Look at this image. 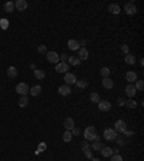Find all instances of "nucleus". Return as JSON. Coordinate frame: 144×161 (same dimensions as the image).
<instances>
[{
	"label": "nucleus",
	"mask_w": 144,
	"mask_h": 161,
	"mask_svg": "<svg viewBox=\"0 0 144 161\" xmlns=\"http://www.w3.org/2000/svg\"><path fill=\"white\" fill-rule=\"evenodd\" d=\"M84 138H85L87 141H94V140L97 138V131H95V127H92V125L87 127V128H85V131H84Z\"/></svg>",
	"instance_id": "nucleus-1"
},
{
	"label": "nucleus",
	"mask_w": 144,
	"mask_h": 161,
	"mask_svg": "<svg viewBox=\"0 0 144 161\" xmlns=\"http://www.w3.org/2000/svg\"><path fill=\"white\" fill-rule=\"evenodd\" d=\"M104 138L108 140V141H115V140H117V132H115V129H114V128H107V129L104 131Z\"/></svg>",
	"instance_id": "nucleus-2"
},
{
	"label": "nucleus",
	"mask_w": 144,
	"mask_h": 161,
	"mask_svg": "<svg viewBox=\"0 0 144 161\" xmlns=\"http://www.w3.org/2000/svg\"><path fill=\"white\" fill-rule=\"evenodd\" d=\"M16 92H17L19 95H22V96L28 95V94H29V86H28V83H17V85H16Z\"/></svg>",
	"instance_id": "nucleus-3"
},
{
	"label": "nucleus",
	"mask_w": 144,
	"mask_h": 161,
	"mask_svg": "<svg viewBox=\"0 0 144 161\" xmlns=\"http://www.w3.org/2000/svg\"><path fill=\"white\" fill-rule=\"evenodd\" d=\"M46 59L51 63H58L59 62V55L55 50H49V52H46Z\"/></svg>",
	"instance_id": "nucleus-4"
},
{
	"label": "nucleus",
	"mask_w": 144,
	"mask_h": 161,
	"mask_svg": "<svg viewBox=\"0 0 144 161\" xmlns=\"http://www.w3.org/2000/svg\"><path fill=\"white\" fill-rule=\"evenodd\" d=\"M124 10H125L127 14H134V13H137V7H136V4H134L133 1L125 3V4H124Z\"/></svg>",
	"instance_id": "nucleus-5"
},
{
	"label": "nucleus",
	"mask_w": 144,
	"mask_h": 161,
	"mask_svg": "<svg viewBox=\"0 0 144 161\" xmlns=\"http://www.w3.org/2000/svg\"><path fill=\"white\" fill-rule=\"evenodd\" d=\"M114 129H115V132H123V134H124V132L127 131V124H125L123 120L117 121V122H115V128H114Z\"/></svg>",
	"instance_id": "nucleus-6"
},
{
	"label": "nucleus",
	"mask_w": 144,
	"mask_h": 161,
	"mask_svg": "<svg viewBox=\"0 0 144 161\" xmlns=\"http://www.w3.org/2000/svg\"><path fill=\"white\" fill-rule=\"evenodd\" d=\"M68 69H69V63H66V62H59L56 65V72H59V74H66Z\"/></svg>",
	"instance_id": "nucleus-7"
},
{
	"label": "nucleus",
	"mask_w": 144,
	"mask_h": 161,
	"mask_svg": "<svg viewBox=\"0 0 144 161\" xmlns=\"http://www.w3.org/2000/svg\"><path fill=\"white\" fill-rule=\"evenodd\" d=\"M109 108H111V104L108 102L107 99H100V102H98V109L100 111H109Z\"/></svg>",
	"instance_id": "nucleus-8"
},
{
	"label": "nucleus",
	"mask_w": 144,
	"mask_h": 161,
	"mask_svg": "<svg viewBox=\"0 0 144 161\" xmlns=\"http://www.w3.org/2000/svg\"><path fill=\"white\" fill-rule=\"evenodd\" d=\"M64 80L66 82L65 85H68V86H69V85H73V83L76 82V76H75L73 74H71V72H66V74H65V78H64Z\"/></svg>",
	"instance_id": "nucleus-9"
},
{
	"label": "nucleus",
	"mask_w": 144,
	"mask_h": 161,
	"mask_svg": "<svg viewBox=\"0 0 144 161\" xmlns=\"http://www.w3.org/2000/svg\"><path fill=\"white\" fill-rule=\"evenodd\" d=\"M15 7H16L19 12H23V10L28 7V1H26V0H16Z\"/></svg>",
	"instance_id": "nucleus-10"
},
{
	"label": "nucleus",
	"mask_w": 144,
	"mask_h": 161,
	"mask_svg": "<svg viewBox=\"0 0 144 161\" xmlns=\"http://www.w3.org/2000/svg\"><path fill=\"white\" fill-rule=\"evenodd\" d=\"M88 56H89V53H88L87 47H79V52H78V58H79L81 61H87V59H88Z\"/></svg>",
	"instance_id": "nucleus-11"
},
{
	"label": "nucleus",
	"mask_w": 144,
	"mask_h": 161,
	"mask_svg": "<svg viewBox=\"0 0 144 161\" xmlns=\"http://www.w3.org/2000/svg\"><path fill=\"white\" fill-rule=\"evenodd\" d=\"M104 148V144L101 142V140H100V137L97 135V138L94 140V144H92V150H97V151H101Z\"/></svg>",
	"instance_id": "nucleus-12"
},
{
	"label": "nucleus",
	"mask_w": 144,
	"mask_h": 161,
	"mask_svg": "<svg viewBox=\"0 0 144 161\" xmlns=\"http://www.w3.org/2000/svg\"><path fill=\"white\" fill-rule=\"evenodd\" d=\"M58 92L62 95V96H68L69 94H71V88L68 86V85H62V86H59V89H58Z\"/></svg>",
	"instance_id": "nucleus-13"
},
{
	"label": "nucleus",
	"mask_w": 144,
	"mask_h": 161,
	"mask_svg": "<svg viewBox=\"0 0 144 161\" xmlns=\"http://www.w3.org/2000/svg\"><path fill=\"white\" fill-rule=\"evenodd\" d=\"M125 94H127L130 98H133V96L137 94V89H136V86H134V85H131V83H130V85H127V88H125Z\"/></svg>",
	"instance_id": "nucleus-14"
},
{
	"label": "nucleus",
	"mask_w": 144,
	"mask_h": 161,
	"mask_svg": "<svg viewBox=\"0 0 144 161\" xmlns=\"http://www.w3.org/2000/svg\"><path fill=\"white\" fill-rule=\"evenodd\" d=\"M68 47H69L71 50H78V49H79V42L76 39L68 40Z\"/></svg>",
	"instance_id": "nucleus-15"
},
{
	"label": "nucleus",
	"mask_w": 144,
	"mask_h": 161,
	"mask_svg": "<svg viewBox=\"0 0 144 161\" xmlns=\"http://www.w3.org/2000/svg\"><path fill=\"white\" fill-rule=\"evenodd\" d=\"M125 79L128 80V82H136V80H137V74L133 72V71H128V72L125 74Z\"/></svg>",
	"instance_id": "nucleus-16"
},
{
	"label": "nucleus",
	"mask_w": 144,
	"mask_h": 161,
	"mask_svg": "<svg viewBox=\"0 0 144 161\" xmlns=\"http://www.w3.org/2000/svg\"><path fill=\"white\" fill-rule=\"evenodd\" d=\"M40 91H42V86H39V85H35V86H32V88L29 89V94H30L32 96H37V95L40 94Z\"/></svg>",
	"instance_id": "nucleus-17"
},
{
	"label": "nucleus",
	"mask_w": 144,
	"mask_h": 161,
	"mask_svg": "<svg viewBox=\"0 0 144 161\" xmlns=\"http://www.w3.org/2000/svg\"><path fill=\"white\" fill-rule=\"evenodd\" d=\"M108 10H109L112 14H118V13L121 12V7H120L118 4H109V6H108Z\"/></svg>",
	"instance_id": "nucleus-18"
},
{
	"label": "nucleus",
	"mask_w": 144,
	"mask_h": 161,
	"mask_svg": "<svg viewBox=\"0 0 144 161\" xmlns=\"http://www.w3.org/2000/svg\"><path fill=\"white\" fill-rule=\"evenodd\" d=\"M64 127H65L66 131H71L72 128H73V120L72 118H66V120L64 121Z\"/></svg>",
	"instance_id": "nucleus-19"
},
{
	"label": "nucleus",
	"mask_w": 144,
	"mask_h": 161,
	"mask_svg": "<svg viewBox=\"0 0 144 161\" xmlns=\"http://www.w3.org/2000/svg\"><path fill=\"white\" fill-rule=\"evenodd\" d=\"M124 61H125V63L133 65V63H136V56H134V55H131V53H127V55H125V58H124Z\"/></svg>",
	"instance_id": "nucleus-20"
},
{
	"label": "nucleus",
	"mask_w": 144,
	"mask_h": 161,
	"mask_svg": "<svg viewBox=\"0 0 144 161\" xmlns=\"http://www.w3.org/2000/svg\"><path fill=\"white\" fill-rule=\"evenodd\" d=\"M7 76H9V78H16V76H17V69H16L15 66H9V69H7Z\"/></svg>",
	"instance_id": "nucleus-21"
},
{
	"label": "nucleus",
	"mask_w": 144,
	"mask_h": 161,
	"mask_svg": "<svg viewBox=\"0 0 144 161\" xmlns=\"http://www.w3.org/2000/svg\"><path fill=\"white\" fill-rule=\"evenodd\" d=\"M68 62H69V65L78 66V65L81 63V59H79L78 56H69V58H68Z\"/></svg>",
	"instance_id": "nucleus-22"
},
{
	"label": "nucleus",
	"mask_w": 144,
	"mask_h": 161,
	"mask_svg": "<svg viewBox=\"0 0 144 161\" xmlns=\"http://www.w3.org/2000/svg\"><path fill=\"white\" fill-rule=\"evenodd\" d=\"M102 85H104V88L111 89V88L114 86V80L109 79V78H104V79H102Z\"/></svg>",
	"instance_id": "nucleus-23"
},
{
	"label": "nucleus",
	"mask_w": 144,
	"mask_h": 161,
	"mask_svg": "<svg viewBox=\"0 0 144 161\" xmlns=\"http://www.w3.org/2000/svg\"><path fill=\"white\" fill-rule=\"evenodd\" d=\"M15 10V3H12V1H7L6 4H4V12H7V13H12Z\"/></svg>",
	"instance_id": "nucleus-24"
},
{
	"label": "nucleus",
	"mask_w": 144,
	"mask_h": 161,
	"mask_svg": "<svg viewBox=\"0 0 144 161\" xmlns=\"http://www.w3.org/2000/svg\"><path fill=\"white\" fill-rule=\"evenodd\" d=\"M101 154H102L104 157H111V155H112V148H109V147H104V148L101 150Z\"/></svg>",
	"instance_id": "nucleus-25"
},
{
	"label": "nucleus",
	"mask_w": 144,
	"mask_h": 161,
	"mask_svg": "<svg viewBox=\"0 0 144 161\" xmlns=\"http://www.w3.org/2000/svg\"><path fill=\"white\" fill-rule=\"evenodd\" d=\"M35 78L36 79H43V78H45V71H42V69H35Z\"/></svg>",
	"instance_id": "nucleus-26"
},
{
	"label": "nucleus",
	"mask_w": 144,
	"mask_h": 161,
	"mask_svg": "<svg viewBox=\"0 0 144 161\" xmlns=\"http://www.w3.org/2000/svg\"><path fill=\"white\" fill-rule=\"evenodd\" d=\"M89 99H91V102L98 104V102H100V95H98L97 92H92V94H91V96H89Z\"/></svg>",
	"instance_id": "nucleus-27"
},
{
	"label": "nucleus",
	"mask_w": 144,
	"mask_h": 161,
	"mask_svg": "<svg viewBox=\"0 0 144 161\" xmlns=\"http://www.w3.org/2000/svg\"><path fill=\"white\" fill-rule=\"evenodd\" d=\"M28 102H29V99H28L26 95H25V96H20V99H19V105H20L22 108H25V107L28 105Z\"/></svg>",
	"instance_id": "nucleus-28"
},
{
	"label": "nucleus",
	"mask_w": 144,
	"mask_h": 161,
	"mask_svg": "<svg viewBox=\"0 0 144 161\" xmlns=\"http://www.w3.org/2000/svg\"><path fill=\"white\" fill-rule=\"evenodd\" d=\"M62 140H64L65 142H69V141L72 140V132H71V131H65V134H64Z\"/></svg>",
	"instance_id": "nucleus-29"
},
{
	"label": "nucleus",
	"mask_w": 144,
	"mask_h": 161,
	"mask_svg": "<svg viewBox=\"0 0 144 161\" xmlns=\"http://www.w3.org/2000/svg\"><path fill=\"white\" fill-rule=\"evenodd\" d=\"M124 105H127L128 108H131V109H133V108H136V107H137V102H136L134 99H128V101H125V104H124Z\"/></svg>",
	"instance_id": "nucleus-30"
},
{
	"label": "nucleus",
	"mask_w": 144,
	"mask_h": 161,
	"mask_svg": "<svg viewBox=\"0 0 144 161\" xmlns=\"http://www.w3.org/2000/svg\"><path fill=\"white\" fill-rule=\"evenodd\" d=\"M75 83H76V86H78V88H82V89H84V88H87V85H88V82H87V80H85V79L76 80Z\"/></svg>",
	"instance_id": "nucleus-31"
},
{
	"label": "nucleus",
	"mask_w": 144,
	"mask_h": 161,
	"mask_svg": "<svg viewBox=\"0 0 144 161\" xmlns=\"http://www.w3.org/2000/svg\"><path fill=\"white\" fill-rule=\"evenodd\" d=\"M134 86H136V89H137V91H143V89H144V82H143V80H137Z\"/></svg>",
	"instance_id": "nucleus-32"
},
{
	"label": "nucleus",
	"mask_w": 144,
	"mask_h": 161,
	"mask_svg": "<svg viewBox=\"0 0 144 161\" xmlns=\"http://www.w3.org/2000/svg\"><path fill=\"white\" fill-rule=\"evenodd\" d=\"M108 75H109V69L108 68H101V76L102 78H108Z\"/></svg>",
	"instance_id": "nucleus-33"
},
{
	"label": "nucleus",
	"mask_w": 144,
	"mask_h": 161,
	"mask_svg": "<svg viewBox=\"0 0 144 161\" xmlns=\"http://www.w3.org/2000/svg\"><path fill=\"white\" fill-rule=\"evenodd\" d=\"M37 52L39 53H46V46L45 45H39L37 46Z\"/></svg>",
	"instance_id": "nucleus-34"
},
{
	"label": "nucleus",
	"mask_w": 144,
	"mask_h": 161,
	"mask_svg": "<svg viewBox=\"0 0 144 161\" xmlns=\"http://www.w3.org/2000/svg\"><path fill=\"white\" fill-rule=\"evenodd\" d=\"M84 154H85L87 158H91V160H92V153L89 151V148H85V150H84Z\"/></svg>",
	"instance_id": "nucleus-35"
},
{
	"label": "nucleus",
	"mask_w": 144,
	"mask_h": 161,
	"mask_svg": "<svg viewBox=\"0 0 144 161\" xmlns=\"http://www.w3.org/2000/svg\"><path fill=\"white\" fill-rule=\"evenodd\" d=\"M111 161H123V157H121L120 154H114L112 158H111Z\"/></svg>",
	"instance_id": "nucleus-36"
},
{
	"label": "nucleus",
	"mask_w": 144,
	"mask_h": 161,
	"mask_svg": "<svg viewBox=\"0 0 144 161\" xmlns=\"http://www.w3.org/2000/svg\"><path fill=\"white\" fill-rule=\"evenodd\" d=\"M46 150V144L45 142H40L39 145H37V151H45Z\"/></svg>",
	"instance_id": "nucleus-37"
},
{
	"label": "nucleus",
	"mask_w": 144,
	"mask_h": 161,
	"mask_svg": "<svg viewBox=\"0 0 144 161\" xmlns=\"http://www.w3.org/2000/svg\"><path fill=\"white\" fill-rule=\"evenodd\" d=\"M71 132H72V135H79V134H81V129H79V128H75V127H73V128L71 129Z\"/></svg>",
	"instance_id": "nucleus-38"
},
{
	"label": "nucleus",
	"mask_w": 144,
	"mask_h": 161,
	"mask_svg": "<svg viewBox=\"0 0 144 161\" xmlns=\"http://www.w3.org/2000/svg\"><path fill=\"white\" fill-rule=\"evenodd\" d=\"M121 50H123L125 55H127V53H130V47H128L127 45H123V46H121Z\"/></svg>",
	"instance_id": "nucleus-39"
},
{
	"label": "nucleus",
	"mask_w": 144,
	"mask_h": 161,
	"mask_svg": "<svg viewBox=\"0 0 144 161\" xmlns=\"http://www.w3.org/2000/svg\"><path fill=\"white\" fill-rule=\"evenodd\" d=\"M68 58H69V56H68L66 53H62V55L59 56V59H61L62 62H66V61H68Z\"/></svg>",
	"instance_id": "nucleus-40"
},
{
	"label": "nucleus",
	"mask_w": 144,
	"mask_h": 161,
	"mask_svg": "<svg viewBox=\"0 0 144 161\" xmlns=\"http://www.w3.org/2000/svg\"><path fill=\"white\" fill-rule=\"evenodd\" d=\"M7 23H9V22H7L6 19H3V20H1V28H3V29H6V28H7Z\"/></svg>",
	"instance_id": "nucleus-41"
},
{
	"label": "nucleus",
	"mask_w": 144,
	"mask_h": 161,
	"mask_svg": "<svg viewBox=\"0 0 144 161\" xmlns=\"http://www.w3.org/2000/svg\"><path fill=\"white\" fill-rule=\"evenodd\" d=\"M81 147H82L84 150H85V148H89V147H88V142H87V140H85V141H84V142L81 144Z\"/></svg>",
	"instance_id": "nucleus-42"
},
{
	"label": "nucleus",
	"mask_w": 144,
	"mask_h": 161,
	"mask_svg": "<svg viewBox=\"0 0 144 161\" xmlns=\"http://www.w3.org/2000/svg\"><path fill=\"white\" fill-rule=\"evenodd\" d=\"M124 104H125V101L120 98V99H118V105H124Z\"/></svg>",
	"instance_id": "nucleus-43"
},
{
	"label": "nucleus",
	"mask_w": 144,
	"mask_h": 161,
	"mask_svg": "<svg viewBox=\"0 0 144 161\" xmlns=\"http://www.w3.org/2000/svg\"><path fill=\"white\" fill-rule=\"evenodd\" d=\"M87 45V42L85 40H82V42H79V46H85Z\"/></svg>",
	"instance_id": "nucleus-44"
},
{
	"label": "nucleus",
	"mask_w": 144,
	"mask_h": 161,
	"mask_svg": "<svg viewBox=\"0 0 144 161\" xmlns=\"http://www.w3.org/2000/svg\"><path fill=\"white\" fill-rule=\"evenodd\" d=\"M92 161H101L100 158H92Z\"/></svg>",
	"instance_id": "nucleus-45"
}]
</instances>
